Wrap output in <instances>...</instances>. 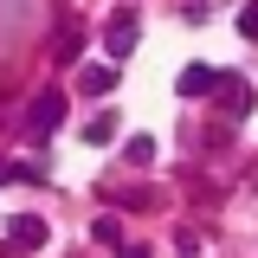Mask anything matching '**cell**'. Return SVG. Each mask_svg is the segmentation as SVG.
Masks as SVG:
<instances>
[{"label": "cell", "instance_id": "cell-1", "mask_svg": "<svg viewBox=\"0 0 258 258\" xmlns=\"http://www.w3.org/2000/svg\"><path fill=\"white\" fill-rule=\"evenodd\" d=\"M58 123H64V91L52 84V91H39V97L26 103V136H32V142H45Z\"/></svg>", "mask_w": 258, "mask_h": 258}, {"label": "cell", "instance_id": "cell-9", "mask_svg": "<svg viewBox=\"0 0 258 258\" xmlns=\"http://www.w3.org/2000/svg\"><path fill=\"white\" fill-rule=\"evenodd\" d=\"M78 52H84V32H78V26H64V32H58V45H52V58H58V64H71Z\"/></svg>", "mask_w": 258, "mask_h": 258}, {"label": "cell", "instance_id": "cell-4", "mask_svg": "<svg viewBox=\"0 0 258 258\" xmlns=\"http://www.w3.org/2000/svg\"><path fill=\"white\" fill-rule=\"evenodd\" d=\"M78 91H91V97H110V91H116V58H103V64H84V71H78Z\"/></svg>", "mask_w": 258, "mask_h": 258}, {"label": "cell", "instance_id": "cell-10", "mask_svg": "<svg viewBox=\"0 0 258 258\" xmlns=\"http://www.w3.org/2000/svg\"><path fill=\"white\" fill-rule=\"evenodd\" d=\"M123 155H129V168H149V161H155V136H136Z\"/></svg>", "mask_w": 258, "mask_h": 258}, {"label": "cell", "instance_id": "cell-12", "mask_svg": "<svg viewBox=\"0 0 258 258\" xmlns=\"http://www.w3.org/2000/svg\"><path fill=\"white\" fill-rule=\"evenodd\" d=\"M116 258H149V252H142V245H116Z\"/></svg>", "mask_w": 258, "mask_h": 258}, {"label": "cell", "instance_id": "cell-6", "mask_svg": "<svg viewBox=\"0 0 258 258\" xmlns=\"http://www.w3.org/2000/svg\"><path fill=\"white\" fill-rule=\"evenodd\" d=\"M7 232H13V252H39V245H45V220H39V213H20Z\"/></svg>", "mask_w": 258, "mask_h": 258}, {"label": "cell", "instance_id": "cell-7", "mask_svg": "<svg viewBox=\"0 0 258 258\" xmlns=\"http://www.w3.org/2000/svg\"><path fill=\"white\" fill-rule=\"evenodd\" d=\"M116 136H123V116H116V110H97L91 123H84V142H97V149H110Z\"/></svg>", "mask_w": 258, "mask_h": 258}, {"label": "cell", "instance_id": "cell-8", "mask_svg": "<svg viewBox=\"0 0 258 258\" xmlns=\"http://www.w3.org/2000/svg\"><path fill=\"white\" fill-rule=\"evenodd\" d=\"M91 239H97V245H123V220H116V213H97Z\"/></svg>", "mask_w": 258, "mask_h": 258}, {"label": "cell", "instance_id": "cell-5", "mask_svg": "<svg viewBox=\"0 0 258 258\" xmlns=\"http://www.w3.org/2000/svg\"><path fill=\"white\" fill-rule=\"evenodd\" d=\"M220 78L226 71H213V64H187V71H181V97H213Z\"/></svg>", "mask_w": 258, "mask_h": 258}, {"label": "cell", "instance_id": "cell-3", "mask_svg": "<svg viewBox=\"0 0 258 258\" xmlns=\"http://www.w3.org/2000/svg\"><path fill=\"white\" fill-rule=\"evenodd\" d=\"M213 103H220V116H226V123H239V116L258 103V91L245 84V78H232V71H226V78H220V91H213Z\"/></svg>", "mask_w": 258, "mask_h": 258}, {"label": "cell", "instance_id": "cell-11", "mask_svg": "<svg viewBox=\"0 0 258 258\" xmlns=\"http://www.w3.org/2000/svg\"><path fill=\"white\" fill-rule=\"evenodd\" d=\"M239 32H245V39H258V0L245 7V13H239Z\"/></svg>", "mask_w": 258, "mask_h": 258}, {"label": "cell", "instance_id": "cell-2", "mask_svg": "<svg viewBox=\"0 0 258 258\" xmlns=\"http://www.w3.org/2000/svg\"><path fill=\"white\" fill-rule=\"evenodd\" d=\"M103 52H110L116 64L136 52V7H116V13L103 20Z\"/></svg>", "mask_w": 258, "mask_h": 258}]
</instances>
